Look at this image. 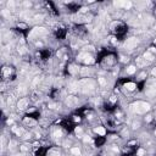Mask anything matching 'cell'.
<instances>
[{"instance_id": "6da1fadb", "label": "cell", "mask_w": 156, "mask_h": 156, "mask_svg": "<svg viewBox=\"0 0 156 156\" xmlns=\"http://www.w3.org/2000/svg\"><path fill=\"white\" fill-rule=\"evenodd\" d=\"M129 109H130V111L133 114L142 115V114H145V112L150 111L151 107H150V104H148V102H145V101H136L129 105Z\"/></svg>"}, {"instance_id": "7a4b0ae2", "label": "cell", "mask_w": 156, "mask_h": 156, "mask_svg": "<svg viewBox=\"0 0 156 156\" xmlns=\"http://www.w3.org/2000/svg\"><path fill=\"white\" fill-rule=\"evenodd\" d=\"M79 88H81V92L87 94V93H92L94 92L95 89V82L90 78H85V79H82L79 83H78Z\"/></svg>"}, {"instance_id": "3957f363", "label": "cell", "mask_w": 156, "mask_h": 156, "mask_svg": "<svg viewBox=\"0 0 156 156\" xmlns=\"http://www.w3.org/2000/svg\"><path fill=\"white\" fill-rule=\"evenodd\" d=\"M145 94H146V96H150V98L156 95V79L148 82V85L145 88Z\"/></svg>"}, {"instance_id": "277c9868", "label": "cell", "mask_w": 156, "mask_h": 156, "mask_svg": "<svg viewBox=\"0 0 156 156\" xmlns=\"http://www.w3.org/2000/svg\"><path fill=\"white\" fill-rule=\"evenodd\" d=\"M48 33V31L44 27H35L34 29H32V32L29 34L31 38H39V37H43Z\"/></svg>"}, {"instance_id": "5b68a950", "label": "cell", "mask_w": 156, "mask_h": 156, "mask_svg": "<svg viewBox=\"0 0 156 156\" xmlns=\"http://www.w3.org/2000/svg\"><path fill=\"white\" fill-rule=\"evenodd\" d=\"M78 60L83 61L85 65H92V63H94V62H95L94 57H93L92 55L87 54V53H82V54L78 56Z\"/></svg>"}, {"instance_id": "8992f818", "label": "cell", "mask_w": 156, "mask_h": 156, "mask_svg": "<svg viewBox=\"0 0 156 156\" xmlns=\"http://www.w3.org/2000/svg\"><path fill=\"white\" fill-rule=\"evenodd\" d=\"M137 45H138V39L134 38V37H132V38H129L124 41V48L128 49V50H133Z\"/></svg>"}, {"instance_id": "52a82bcc", "label": "cell", "mask_w": 156, "mask_h": 156, "mask_svg": "<svg viewBox=\"0 0 156 156\" xmlns=\"http://www.w3.org/2000/svg\"><path fill=\"white\" fill-rule=\"evenodd\" d=\"M114 5H115L116 7H123V9H126V10H129L133 4H132L130 1H121V0H118V1H115V3H114Z\"/></svg>"}, {"instance_id": "ba28073f", "label": "cell", "mask_w": 156, "mask_h": 156, "mask_svg": "<svg viewBox=\"0 0 156 156\" xmlns=\"http://www.w3.org/2000/svg\"><path fill=\"white\" fill-rule=\"evenodd\" d=\"M66 104H67L68 107H75L78 105V98H76L73 95H70L66 99Z\"/></svg>"}, {"instance_id": "9c48e42d", "label": "cell", "mask_w": 156, "mask_h": 156, "mask_svg": "<svg viewBox=\"0 0 156 156\" xmlns=\"http://www.w3.org/2000/svg\"><path fill=\"white\" fill-rule=\"evenodd\" d=\"M28 106V100L27 99H20L17 102V109L18 110H25Z\"/></svg>"}, {"instance_id": "30bf717a", "label": "cell", "mask_w": 156, "mask_h": 156, "mask_svg": "<svg viewBox=\"0 0 156 156\" xmlns=\"http://www.w3.org/2000/svg\"><path fill=\"white\" fill-rule=\"evenodd\" d=\"M136 62H137V66H138V67H144V66L148 65V61H146L144 57H137Z\"/></svg>"}, {"instance_id": "8fae6325", "label": "cell", "mask_w": 156, "mask_h": 156, "mask_svg": "<svg viewBox=\"0 0 156 156\" xmlns=\"http://www.w3.org/2000/svg\"><path fill=\"white\" fill-rule=\"evenodd\" d=\"M41 81H43V78H41V77H35L33 81H32L31 88H32V89H35L37 87H38V85H39V84H40V82H41Z\"/></svg>"}, {"instance_id": "7c38bea8", "label": "cell", "mask_w": 156, "mask_h": 156, "mask_svg": "<svg viewBox=\"0 0 156 156\" xmlns=\"http://www.w3.org/2000/svg\"><path fill=\"white\" fill-rule=\"evenodd\" d=\"M26 93H27V87L25 84H21L17 87V94L18 95H25Z\"/></svg>"}, {"instance_id": "4fadbf2b", "label": "cell", "mask_w": 156, "mask_h": 156, "mask_svg": "<svg viewBox=\"0 0 156 156\" xmlns=\"http://www.w3.org/2000/svg\"><path fill=\"white\" fill-rule=\"evenodd\" d=\"M92 73H93V70H92V68H88V67L81 68V75L83 76V77H85V76H88V75H92Z\"/></svg>"}, {"instance_id": "5bb4252c", "label": "cell", "mask_w": 156, "mask_h": 156, "mask_svg": "<svg viewBox=\"0 0 156 156\" xmlns=\"http://www.w3.org/2000/svg\"><path fill=\"white\" fill-rule=\"evenodd\" d=\"M78 71H79V70H78V67H77V66H75V65H70V66H68V72H70L71 75H77V73H78Z\"/></svg>"}, {"instance_id": "9a60e30c", "label": "cell", "mask_w": 156, "mask_h": 156, "mask_svg": "<svg viewBox=\"0 0 156 156\" xmlns=\"http://www.w3.org/2000/svg\"><path fill=\"white\" fill-rule=\"evenodd\" d=\"M94 132L96 134H99V136H105L106 134V129L104 128V127H96L94 129Z\"/></svg>"}, {"instance_id": "2e32d148", "label": "cell", "mask_w": 156, "mask_h": 156, "mask_svg": "<svg viewBox=\"0 0 156 156\" xmlns=\"http://www.w3.org/2000/svg\"><path fill=\"white\" fill-rule=\"evenodd\" d=\"M11 68L10 67H4L3 68V77H5V78H9L10 75H11Z\"/></svg>"}, {"instance_id": "e0dca14e", "label": "cell", "mask_w": 156, "mask_h": 156, "mask_svg": "<svg viewBox=\"0 0 156 156\" xmlns=\"http://www.w3.org/2000/svg\"><path fill=\"white\" fill-rule=\"evenodd\" d=\"M23 122H25V124H27V126H35V124H37V121H35V120L28 118V117H26V118L23 120Z\"/></svg>"}, {"instance_id": "ac0fdd59", "label": "cell", "mask_w": 156, "mask_h": 156, "mask_svg": "<svg viewBox=\"0 0 156 156\" xmlns=\"http://www.w3.org/2000/svg\"><path fill=\"white\" fill-rule=\"evenodd\" d=\"M144 59H145L146 61H152V60H154V55L151 54L150 51H145V53H144Z\"/></svg>"}, {"instance_id": "d6986e66", "label": "cell", "mask_w": 156, "mask_h": 156, "mask_svg": "<svg viewBox=\"0 0 156 156\" xmlns=\"http://www.w3.org/2000/svg\"><path fill=\"white\" fill-rule=\"evenodd\" d=\"M124 87L128 89V90H134V89H136V84H134V83H132V82H128V83H126V84H124Z\"/></svg>"}, {"instance_id": "ffe728a7", "label": "cell", "mask_w": 156, "mask_h": 156, "mask_svg": "<svg viewBox=\"0 0 156 156\" xmlns=\"http://www.w3.org/2000/svg\"><path fill=\"white\" fill-rule=\"evenodd\" d=\"M98 83H99L101 87H105V85L107 84V82H106V79H105L104 77H99V78H98Z\"/></svg>"}, {"instance_id": "44dd1931", "label": "cell", "mask_w": 156, "mask_h": 156, "mask_svg": "<svg viewBox=\"0 0 156 156\" xmlns=\"http://www.w3.org/2000/svg\"><path fill=\"white\" fill-rule=\"evenodd\" d=\"M71 152L75 156H81V150L78 149V148H72V149H71Z\"/></svg>"}, {"instance_id": "7402d4cb", "label": "cell", "mask_w": 156, "mask_h": 156, "mask_svg": "<svg viewBox=\"0 0 156 156\" xmlns=\"http://www.w3.org/2000/svg\"><path fill=\"white\" fill-rule=\"evenodd\" d=\"M12 130H14L17 136H22V134H23V129L17 128V127H12Z\"/></svg>"}, {"instance_id": "603a6c76", "label": "cell", "mask_w": 156, "mask_h": 156, "mask_svg": "<svg viewBox=\"0 0 156 156\" xmlns=\"http://www.w3.org/2000/svg\"><path fill=\"white\" fill-rule=\"evenodd\" d=\"M136 71H137L136 66H129V67L127 68V73H128V75H133Z\"/></svg>"}, {"instance_id": "cb8c5ba5", "label": "cell", "mask_w": 156, "mask_h": 156, "mask_svg": "<svg viewBox=\"0 0 156 156\" xmlns=\"http://www.w3.org/2000/svg\"><path fill=\"white\" fill-rule=\"evenodd\" d=\"M43 20H44V15H37V16H34V21L35 22H40Z\"/></svg>"}, {"instance_id": "d4e9b609", "label": "cell", "mask_w": 156, "mask_h": 156, "mask_svg": "<svg viewBox=\"0 0 156 156\" xmlns=\"http://www.w3.org/2000/svg\"><path fill=\"white\" fill-rule=\"evenodd\" d=\"M17 50H18V53H20V54H26V53H27L26 47H23V45H22V47H18V49H17Z\"/></svg>"}, {"instance_id": "484cf974", "label": "cell", "mask_w": 156, "mask_h": 156, "mask_svg": "<svg viewBox=\"0 0 156 156\" xmlns=\"http://www.w3.org/2000/svg\"><path fill=\"white\" fill-rule=\"evenodd\" d=\"M15 5H16V4H15L14 0H10V1L7 3V6H9V9H10V10H12V9L15 7Z\"/></svg>"}, {"instance_id": "4316f807", "label": "cell", "mask_w": 156, "mask_h": 156, "mask_svg": "<svg viewBox=\"0 0 156 156\" xmlns=\"http://www.w3.org/2000/svg\"><path fill=\"white\" fill-rule=\"evenodd\" d=\"M132 127H133L134 129L139 128V127H140V123H139V121H134V122L132 123Z\"/></svg>"}, {"instance_id": "83f0119b", "label": "cell", "mask_w": 156, "mask_h": 156, "mask_svg": "<svg viewBox=\"0 0 156 156\" xmlns=\"http://www.w3.org/2000/svg\"><path fill=\"white\" fill-rule=\"evenodd\" d=\"M128 134H129L128 129H127V128H124V129L122 130V137H123V138H127V137H128Z\"/></svg>"}, {"instance_id": "f1b7e54d", "label": "cell", "mask_w": 156, "mask_h": 156, "mask_svg": "<svg viewBox=\"0 0 156 156\" xmlns=\"http://www.w3.org/2000/svg\"><path fill=\"white\" fill-rule=\"evenodd\" d=\"M61 136H62L61 130H56V132H54V137H55V138H60Z\"/></svg>"}, {"instance_id": "f546056e", "label": "cell", "mask_w": 156, "mask_h": 156, "mask_svg": "<svg viewBox=\"0 0 156 156\" xmlns=\"http://www.w3.org/2000/svg\"><path fill=\"white\" fill-rule=\"evenodd\" d=\"M14 102V96L12 95H9L7 96V104H12Z\"/></svg>"}, {"instance_id": "4dcf8cb0", "label": "cell", "mask_w": 156, "mask_h": 156, "mask_svg": "<svg viewBox=\"0 0 156 156\" xmlns=\"http://www.w3.org/2000/svg\"><path fill=\"white\" fill-rule=\"evenodd\" d=\"M20 150L22 151V152H26L28 150V148H27V145H21L20 146Z\"/></svg>"}, {"instance_id": "1f68e13d", "label": "cell", "mask_w": 156, "mask_h": 156, "mask_svg": "<svg viewBox=\"0 0 156 156\" xmlns=\"http://www.w3.org/2000/svg\"><path fill=\"white\" fill-rule=\"evenodd\" d=\"M75 132H76V134H77V136H81V134H82V128H81V127H77V128L75 129Z\"/></svg>"}, {"instance_id": "d6a6232c", "label": "cell", "mask_w": 156, "mask_h": 156, "mask_svg": "<svg viewBox=\"0 0 156 156\" xmlns=\"http://www.w3.org/2000/svg\"><path fill=\"white\" fill-rule=\"evenodd\" d=\"M15 146H16V142H14V140H11V142L9 143V148H11V149H14Z\"/></svg>"}, {"instance_id": "836d02e7", "label": "cell", "mask_w": 156, "mask_h": 156, "mask_svg": "<svg viewBox=\"0 0 156 156\" xmlns=\"http://www.w3.org/2000/svg\"><path fill=\"white\" fill-rule=\"evenodd\" d=\"M137 154H138V156H143L144 154H145V151H144V149H139Z\"/></svg>"}, {"instance_id": "e575fe53", "label": "cell", "mask_w": 156, "mask_h": 156, "mask_svg": "<svg viewBox=\"0 0 156 156\" xmlns=\"http://www.w3.org/2000/svg\"><path fill=\"white\" fill-rule=\"evenodd\" d=\"M23 5H25L26 7H31V6H32V3H31V1H25V3H23Z\"/></svg>"}, {"instance_id": "d590c367", "label": "cell", "mask_w": 156, "mask_h": 156, "mask_svg": "<svg viewBox=\"0 0 156 156\" xmlns=\"http://www.w3.org/2000/svg\"><path fill=\"white\" fill-rule=\"evenodd\" d=\"M151 120H152V116L151 115H148L146 117H145V121H146V122H150Z\"/></svg>"}, {"instance_id": "8d00e7d4", "label": "cell", "mask_w": 156, "mask_h": 156, "mask_svg": "<svg viewBox=\"0 0 156 156\" xmlns=\"http://www.w3.org/2000/svg\"><path fill=\"white\" fill-rule=\"evenodd\" d=\"M89 140H90V138H89L88 136H84V137H83V142H84V143H88Z\"/></svg>"}, {"instance_id": "74e56055", "label": "cell", "mask_w": 156, "mask_h": 156, "mask_svg": "<svg viewBox=\"0 0 156 156\" xmlns=\"http://www.w3.org/2000/svg\"><path fill=\"white\" fill-rule=\"evenodd\" d=\"M22 138H23V139H28V138H31V134L25 133V134H22Z\"/></svg>"}, {"instance_id": "f35d334b", "label": "cell", "mask_w": 156, "mask_h": 156, "mask_svg": "<svg viewBox=\"0 0 156 156\" xmlns=\"http://www.w3.org/2000/svg\"><path fill=\"white\" fill-rule=\"evenodd\" d=\"M49 156H60L59 152H56V151H53V152H50V155Z\"/></svg>"}, {"instance_id": "ab89813d", "label": "cell", "mask_w": 156, "mask_h": 156, "mask_svg": "<svg viewBox=\"0 0 156 156\" xmlns=\"http://www.w3.org/2000/svg\"><path fill=\"white\" fill-rule=\"evenodd\" d=\"M18 28H27V25H25V23H18Z\"/></svg>"}, {"instance_id": "60d3db41", "label": "cell", "mask_w": 156, "mask_h": 156, "mask_svg": "<svg viewBox=\"0 0 156 156\" xmlns=\"http://www.w3.org/2000/svg\"><path fill=\"white\" fill-rule=\"evenodd\" d=\"M121 60H122V62H127V61H128V57H126V56H122V57H121Z\"/></svg>"}, {"instance_id": "b9f144b4", "label": "cell", "mask_w": 156, "mask_h": 156, "mask_svg": "<svg viewBox=\"0 0 156 156\" xmlns=\"http://www.w3.org/2000/svg\"><path fill=\"white\" fill-rule=\"evenodd\" d=\"M144 77H146V73L144 72V73H142V75L139 76V79H144Z\"/></svg>"}, {"instance_id": "7bdbcfd3", "label": "cell", "mask_w": 156, "mask_h": 156, "mask_svg": "<svg viewBox=\"0 0 156 156\" xmlns=\"http://www.w3.org/2000/svg\"><path fill=\"white\" fill-rule=\"evenodd\" d=\"M73 120H75L76 122H79V121H81V117H78V116H75V118H73Z\"/></svg>"}, {"instance_id": "ee69618b", "label": "cell", "mask_w": 156, "mask_h": 156, "mask_svg": "<svg viewBox=\"0 0 156 156\" xmlns=\"http://www.w3.org/2000/svg\"><path fill=\"white\" fill-rule=\"evenodd\" d=\"M151 73H152V76H155L156 77V67L152 68V71H151Z\"/></svg>"}, {"instance_id": "f6af8a7d", "label": "cell", "mask_w": 156, "mask_h": 156, "mask_svg": "<svg viewBox=\"0 0 156 156\" xmlns=\"http://www.w3.org/2000/svg\"><path fill=\"white\" fill-rule=\"evenodd\" d=\"M149 51L151 53V54H152V53H156V49H155V48H150Z\"/></svg>"}, {"instance_id": "bcb514c9", "label": "cell", "mask_w": 156, "mask_h": 156, "mask_svg": "<svg viewBox=\"0 0 156 156\" xmlns=\"http://www.w3.org/2000/svg\"><path fill=\"white\" fill-rule=\"evenodd\" d=\"M88 10H89L88 7H83V9H82V10H81V11H82V12H87Z\"/></svg>"}, {"instance_id": "7dc6e473", "label": "cell", "mask_w": 156, "mask_h": 156, "mask_svg": "<svg viewBox=\"0 0 156 156\" xmlns=\"http://www.w3.org/2000/svg\"><path fill=\"white\" fill-rule=\"evenodd\" d=\"M110 100H111V102H115V96H111V99H110Z\"/></svg>"}, {"instance_id": "c3c4849f", "label": "cell", "mask_w": 156, "mask_h": 156, "mask_svg": "<svg viewBox=\"0 0 156 156\" xmlns=\"http://www.w3.org/2000/svg\"><path fill=\"white\" fill-rule=\"evenodd\" d=\"M155 136H156V130H155Z\"/></svg>"}, {"instance_id": "681fc988", "label": "cell", "mask_w": 156, "mask_h": 156, "mask_svg": "<svg viewBox=\"0 0 156 156\" xmlns=\"http://www.w3.org/2000/svg\"><path fill=\"white\" fill-rule=\"evenodd\" d=\"M155 116H156V112H155Z\"/></svg>"}, {"instance_id": "f907efd6", "label": "cell", "mask_w": 156, "mask_h": 156, "mask_svg": "<svg viewBox=\"0 0 156 156\" xmlns=\"http://www.w3.org/2000/svg\"><path fill=\"white\" fill-rule=\"evenodd\" d=\"M155 41H156V39H155Z\"/></svg>"}]
</instances>
